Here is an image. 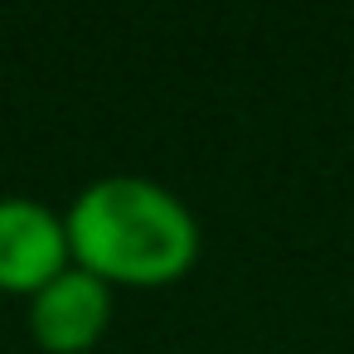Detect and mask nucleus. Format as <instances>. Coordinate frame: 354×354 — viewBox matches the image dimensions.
Instances as JSON below:
<instances>
[{
	"mask_svg": "<svg viewBox=\"0 0 354 354\" xmlns=\"http://www.w3.org/2000/svg\"><path fill=\"white\" fill-rule=\"evenodd\" d=\"M73 267L97 281L156 291L194 272L204 233L194 209L160 180L146 175H102L73 194L64 209Z\"/></svg>",
	"mask_w": 354,
	"mask_h": 354,
	"instance_id": "nucleus-1",
	"label": "nucleus"
},
{
	"mask_svg": "<svg viewBox=\"0 0 354 354\" xmlns=\"http://www.w3.org/2000/svg\"><path fill=\"white\" fill-rule=\"evenodd\" d=\"M25 325L44 354H88L112 325V286L83 267H68L30 296Z\"/></svg>",
	"mask_w": 354,
	"mask_h": 354,
	"instance_id": "nucleus-3",
	"label": "nucleus"
},
{
	"mask_svg": "<svg viewBox=\"0 0 354 354\" xmlns=\"http://www.w3.org/2000/svg\"><path fill=\"white\" fill-rule=\"evenodd\" d=\"M68 267H73V252H68V228L59 209L30 194L0 199V291L30 301Z\"/></svg>",
	"mask_w": 354,
	"mask_h": 354,
	"instance_id": "nucleus-2",
	"label": "nucleus"
}]
</instances>
